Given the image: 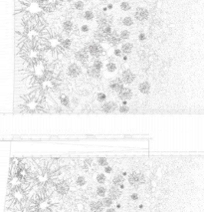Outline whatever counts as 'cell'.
<instances>
[{
	"mask_svg": "<svg viewBox=\"0 0 204 212\" xmlns=\"http://www.w3.org/2000/svg\"><path fill=\"white\" fill-rule=\"evenodd\" d=\"M116 109H118V104L114 102H107V103L104 102V104L102 105V107H101L102 112L106 113V114L113 113L116 110Z\"/></svg>",
	"mask_w": 204,
	"mask_h": 212,
	"instance_id": "9c48e42d",
	"label": "cell"
},
{
	"mask_svg": "<svg viewBox=\"0 0 204 212\" xmlns=\"http://www.w3.org/2000/svg\"><path fill=\"white\" fill-rule=\"evenodd\" d=\"M74 8L77 11H83L85 8V2L82 0H77L74 2Z\"/></svg>",
	"mask_w": 204,
	"mask_h": 212,
	"instance_id": "f1b7e54d",
	"label": "cell"
},
{
	"mask_svg": "<svg viewBox=\"0 0 204 212\" xmlns=\"http://www.w3.org/2000/svg\"><path fill=\"white\" fill-rule=\"evenodd\" d=\"M82 74V67L78 63H71L67 68V75L71 78H78Z\"/></svg>",
	"mask_w": 204,
	"mask_h": 212,
	"instance_id": "277c9868",
	"label": "cell"
},
{
	"mask_svg": "<svg viewBox=\"0 0 204 212\" xmlns=\"http://www.w3.org/2000/svg\"><path fill=\"white\" fill-rule=\"evenodd\" d=\"M75 59H76L78 62H80L82 65L86 66V64L89 62V59H90V54H89L87 48L83 47L82 49L75 52Z\"/></svg>",
	"mask_w": 204,
	"mask_h": 212,
	"instance_id": "7a4b0ae2",
	"label": "cell"
},
{
	"mask_svg": "<svg viewBox=\"0 0 204 212\" xmlns=\"http://www.w3.org/2000/svg\"><path fill=\"white\" fill-rule=\"evenodd\" d=\"M120 79L124 82V84H126V85H130V84L134 83V81L136 80V75L132 72L130 70L126 69V70H124L120 75Z\"/></svg>",
	"mask_w": 204,
	"mask_h": 212,
	"instance_id": "5b68a950",
	"label": "cell"
},
{
	"mask_svg": "<svg viewBox=\"0 0 204 212\" xmlns=\"http://www.w3.org/2000/svg\"><path fill=\"white\" fill-rule=\"evenodd\" d=\"M139 182H140V184H142L145 182V176H144V174L141 173V172L139 173Z\"/></svg>",
	"mask_w": 204,
	"mask_h": 212,
	"instance_id": "f35d334b",
	"label": "cell"
},
{
	"mask_svg": "<svg viewBox=\"0 0 204 212\" xmlns=\"http://www.w3.org/2000/svg\"><path fill=\"white\" fill-rule=\"evenodd\" d=\"M87 75L89 77L93 78V79H99L102 76V71L98 70V69L94 68L93 66H87Z\"/></svg>",
	"mask_w": 204,
	"mask_h": 212,
	"instance_id": "7c38bea8",
	"label": "cell"
},
{
	"mask_svg": "<svg viewBox=\"0 0 204 212\" xmlns=\"http://www.w3.org/2000/svg\"><path fill=\"white\" fill-rule=\"evenodd\" d=\"M70 190V186L66 181H62L56 185V191L60 195H66Z\"/></svg>",
	"mask_w": 204,
	"mask_h": 212,
	"instance_id": "30bf717a",
	"label": "cell"
},
{
	"mask_svg": "<svg viewBox=\"0 0 204 212\" xmlns=\"http://www.w3.org/2000/svg\"><path fill=\"white\" fill-rule=\"evenodd\" d=\"M120 38L122 39V41H126L130 38V30H126V29H124L120 32Z\"/></svg>",
	"mask_w": 204,
	"mask_h": 212,
	"instance_id": "4316f807",
	"label": "cell"
},
{
	"mask_svg": "<svg viewBox=\"0 0 204 212\" xmlns=\"http://www.w3.org/2000/svg\"><path fill=\"white\" fill-rule=\"evenodd\" d=\"M62 28H63L64 32L71 33L73 30H74V23H73V21H71L70 19L65 20L63 23H62Z\"/></svg>",
	"mask_w": 204,
	"mask_h": 212,
	"instance_id": "9a60e30c",
	"label": "cell"
},
{
	"mask_svg": "<svg viewBox=\"0 0 204 212\" xmlns=\"http://www.w3.org/2000/svg\"><path fill=\"white\" fill-rule=\"evenodd\" d=\"M110 88H111V90H113L114 92H116V93H120V92L124 88V82L122 81L120 78H116V79L111 81V83H110Z\"/></svg>",
	"mask_w": 204,
	"mask_h": 212,
	"instance_id": "ba28073f",
	"label": "cell"
},
{
	"mask_svg": "<svg viewBox=\"0 0 204 212\" xmlns=\"http://www.w3.org/2000/svg\"><path fill=\"white\" fill-rule=\"evenodd\" d=\"M76 183L78 186H84L87 183V180L84 176H78L76 179Z\"/></svg>",
	"mask_w": 204,
	"mask_h": 212,
	"instance_id": "4dcf8cb0",
	"label": "cell"
},
{
	"mask_svg": "<svg viewBox=\"0 0 204 212\" xmlns=\"http://www.w3.org/2000/svg\"><path fill=\"white\" fill-rule=\"evenodd\" d=\"M101 1H104V2H107L108 0H101Z\"/></svg>",
	"mask_w": 204,
	"mask_h": 212,
	"instance_id": "7bdbcfd3",
	"label": "cell"
},
{
	"mask_svg": "<svg viewBox=\"0 0 204 212\" xmlns=\"http://www.w3.org/2000/svg\"><path fill=\"white\" fill-rule=\"evenodd\" d=\"M60 103H61L62 106L69 107V105H70V99H69V97L67 95L62 94V95H60Z\"/></svg>",
	"mask_w": 204,
	"mask_h": 212,
	"instance_id": "83f0119b",
	"label": "cell"
},
{
	"mask_svg": "<svg viewBox=\"0 0 204 212\" xmlns=\"http://www.w3.org/2000/svg\"><path fill=\"white\" fill-rule=\"evenodd\" d=\"M130 198H132V200H137V199H138V195H137L136 193H132V194L130 195Z\"/></svg>",
	"mask_w": 204,
	"mask_h": 212,
	"instance_id": "ab89813d",
	"label": "cell"
},
{
	"mask_svg": "<svg viewBox=\"0 0 204 212\" xmlns=\"http://www.w3.org/2000/svg\"><path fill=\"white\" fill-rule=\"evenodd\" d=\"M118 94V99L122 101H128L132 98V91L128 88H124Z\"/></svg>",
	"mask_w": 204,
	"mask_h": 212,
	"instance_id": "8fae6325",
	"label": "cell"
},
{
	"mask_svg": "<svg viewBox=\"0 0 204 212\" xmlns=\"http://www.w3.org/2000/svg\"><path fill=\"white\" fill-rule=\"evenodd\" d=\"M85 47L88 50L89 54H90V57H93V58H100L103 55H105V53H106L103 45L97 41L89 42V43H87L86 45H85Z\"/></svg>",
	"mask_w": 204,
	"mask_h": 212,
	"instance_id": "6da1fadb",
	"label": "cell"
},
{
	"mask_svg": "<svg viewBox=\"0 0 204 212\" xmlns=\"http://www.w3.org/2000/svg\"><path fill=\"white\" fill-rule=\"evenodd\" d=\"M107 193L110 198H112L113 200H118L122 196V189L118 187V185H113L109 188Z\"/></svg>",
	"mask_w": 204,
	"mask_h": 212,
	"instance_id": "52a82bcc",
	"label": "cell"
},
{
	"mask_svg": "<svg viewBox=\"0 0 204 212\" xmlns=\"http://www.w3.org/2000/svg\"><path fill=\"white\" fill-rule=\"evenodd\" d=\"M107 8H108V9H109V10H111V9H113V4H108V6H107Z\"/></svg>",
	"mask_w": 204,
	"mask_h": 212,
	"instance_id": "60d3db41",
	"label": "cell"
},
{
	"mask_svg": "<svg viewBox=\"0 0 204 212\" xmlns=\"http://www.w3.org/2000/svg\"><path fill=\"white\" fill-rule=\"evenodd\" d=\"M95 17H96L95 13H94V11H92V10H86V11L83 13V18L87 21L94 20L95 19Z\"/></svg>",
	"mask_w": 204,
	"mask_h": 212,
	"instance_id": "7402d4cb",
	"label": "cell"
},
{
	"mask_svg": "<svg viewBox=\"0 0 204 212\" xmlns=\"http://www.w3.org/2000/svg\"><path fill=\"white\" fill-rule=\"evenodd\" d=\"M112 171H113V167L112 166H110L109 164L108 165H106L105 166V168H104V172H106V173H112Z\"/></svg>",
	"mask_w": 204,
	"mask_h": 212,
	"instance_id": "74e56055",
	"label": "cell"
},
{
	"mask_svg": "<svg viewBox=\"0 0 204 212\" xmlns=\"http://www.w3.org/2000/svg\"><path fill=\"white\" fill-rule=\"evenodd\" d=\"M60 46H61L63 49L65 50H68L71 48V46H72V40L70 38H65L63 39L61 42H60Z\"/></svg>",
	"mask_w": 204,
	"mask_h": 212,
	"instance_id": "d4e9b609",
	"label": "cell"
},
{
	"mask_svg": "<svg viewBox=\"0 0 204 212\" xmlns=\"http://www.w3.org/2000/svg\"><path fill=\"white\" fill-rule=\"evenodd\" d=\"M107 211H108V212H114V208H111V207H108V208H107Z\"/></svg>",
	"mask_w": 204,
	"mask_h": 212,
	"instance_id": "b9f144b4",
	"label": "cell"
},
{
	"mask_svg": "<svg viewBox=\"0 0 204 212\" xmlns=\"http://www.w3.org/2000/svg\"><path fill=\"white\" fill-rule=\"evenodd\" d=\"M114 57L120 58V57H122V55H124V54H122L120 48H114Z\"/></svg>",
	"mask_w": 204,
	"mask_h": 212,
	"instance_id": "836d02e7",
	"label": "cell"
},
{
	"mask_svg": "<svg viewBox=\"0 0 204 212\" xmlns=\"http://www.w3.org/2000/svg\"><path fill=\"white\" fill-rule=\"evenodd\" d=\"M124 182V176L122 174H116L113 178V184L114 185H120V183Z\"/></svg>",
	"mask_w": 204,
	"mask_h": 212,
	"instance_id": "603a6c76",
	"label": "cell"
},
{
	"mask_svg": "<svg viewBox=\"0 0 204 212\" xmlns=\"http://www.w3.org/2000/svg\"><path fill=\"white\" fill-rule=\"evenodd\" d=\"M134 16L136 20L139 21V22H143L149 18V11L148 9L144 7H137L134 13Z\"/></svg>",
	"mask_w": 204,
	"mask_h": 212,
	"instance_id": "3957f363",
	"label": "cell"
},
{
	"mask_svg": "<svg viewBox=\"0 0 204 212\" xmlns=\"http://www.w3.org/2000/svg\"><path fill=\"white\" fill-rule=\"evenodd\" d=\"M80 31L82 33H88L90 31V26L88 24H83L80 28Z\"/></svg>",
	"mask_w": 204,
	"mask_h": 212,
	"instance_id": "d590c367",
	"label": "cell"
},
{
	"mask_svg": "<svg viewBox=\"0 0 204 212\" xmlns=\"http://www.w3.org/2000/svg\"><path fill=\"white\" fill-rule=\"evenodd\" d=\"M107 191H108L107 188H106L103 184H101V185H99L96 188V193H97V195L100 197H105L106 194H107Z\"/></svg>",
	"mask_w": 204,
	"mask_h": 212,
	"instance_id": "44dd1931",
	"label": "cell"
},
{
	"mask_svg": "<svg viewBox=\"0 0 204 212\" xmlns=\"http://www.w3.org/2000/svg\"><path fill=\"white\" fill-rule=\"evenodd\" d=\"M97 101L100 103H104L107 101V95H106L105 93H103V92H101V93H98L97 95Z\"/></svg>",
	"mask_w": 204,
	"mask_h": 212,
	"instance_id": "1f68e13d",
	"label": "cell"
},
{
	"mask_svg": "<svg viewBox=\"0 0 204 212\" xmlns=\"http://www.w3.org/2000/svg\"><path fill=\"white\" fill-rule=\"evenodd\" d=\"M96 180H97L98 183L100 184H104L106 181H107V177H106L105 173H99L96 177Z\"/></svg>",
	"mask_w": 204,
	"mask_h": 212,
	"instance_id": "f546056e",
	"label": "cell"
},
{
	"mask_svg": "<svg viewBox=\"0 0 204 212\" xmlns=\"http://www.w3.org/2000/svg\"><path fill=\"white\" fill-rule=\"evenodd\" d=\"M92 66H93L94 68L98 69V70L102 71L104 68V63L100 58H95V60L92 62Z\"/></svg>",
	"mask_w": 204,
	"mask_h": 212,
	"instance_id": "ffe728a7",
	"label": "cell"
},
{
	"mask_svg": "<svg viewBox=\"0 0 204 212\" xmlns=\"http://www.w3.org/2000/svg\"><path fill=\"white\" fill-rule=\"evenodd\" d=\"M120 50H122V54H124V55H130L132 52V50H134V44L130 43V42H124L120 46Z\"/></svg>",
	"mask_w": 204,
	"mask_h": 212,
	"instance_id": "5bb4252c",
	"label": "cell"
},
{
	"mask_svg": "<svg viewBox=\"0 0 204 212\" xmlns=\"http://www.w3.org/2000/svg\"><path fill=\"white\" fill-rule=\"evenodd\" d=\"M113 199L110 198V197H102V205H103V207H106V208H108V207H111L112 205H113Z\"/></svg>",
	"mask_w": 204,
	"mask_h": 212,
	"instance_id": "484cf974",
	"label": "cell"
},
{
	"mask_svg": "<svg viewBox=\"0 0 204 212\" xmlns=\"http://www.w3.org/2000/svg\"><path fill=\"white\" fill-rule=\"evenodd\" d=\"M128 111H130V108H128L126 105H122V106H120V108H118V112L122 113V114H126Z\"/></svg>",
	"mask_w": 204,
	"mask_h": 212,
	"instance_id": "e575fe53",
	"label": "cell"
},
{
	"mask_svg": "<svg viewBox=\"0 0 204 212\" xmlns=\"http://www.w3.org/2000/svg\"><path fill=\"white\" fill-rule=\"evenodd\" d=\"M138 40L140 42H143V41H145V40H146V35H145L144 32L139 33V34H138Z\"/></svg>",
	"mask_w": 204,
	"mask_h": 212,
	"instance_id": "8d00e7d4",
	"label": "cell"
},
{
	"mask_svg": "<svg viewBox=\"0 0 204 212\" xmlns=\"http://www.w3.org/2000/svg\"><path fill=\"white\" fill-rule=\"evenodd\" d=\"M122 24L124 25V26H126V27L132 26V25L134 24V18H132V16H126V17H124L122 19Z\"/></svg>",
	"mask_w": 204,
	"mask_h": 212,
	"instance_id": "ac0fdd59",
	"label": "cell"
},
{
	"mask_svg": "<svg viewBox=\"0 0 204 212\" xmlns=\"http://www.w3.org/2000/svg\"><path fill=\"white\" fill-rule=\"evenodd\" d=\"M106 42H107L109 45L111 46H118V44L122 42V39L120 38V35H118V33L116 32V31H114L111 33L110 35H108L107 36V39H106Z\"/></svg>",
	"mask_w": 204,
	"mask_h": 212,
	"instance_id": "8992f818",
	"label": "cell"
},
{
	"mask_svg": "<svg viewBox=\"0 0 204 212\" xmlns=\"http://www.w3.org/2000/svg\"><path fill=\"white\" fill-rule=\"evenodd\" d=\"M106 70L109 73H114L118 71V65L114 62H108L106 65Z\"/></svg>",
	"mask_w": 204,
	"mask_h": 212,
	"instance_id": "d6986e66",
	"label": "cell"
},
{
	"mask_svg": "<svg viewBox=\"0 0 204 212\" xmlns=\"http://www.w3.org/2000/svg\"><path fill=\"white\" fill-rule=\"evenodd\" d=\"M98 164L100 166H106V165H108V159L106 157H99L98 158Z\"/></svg>",
	"mask_w": 204,
	"mask_h": 212,
	"instance_id": "d6a6232c",
	"label": "cell"
},
{
	"mask_svg": "<svg viewBox=\"0 0 204 212\" xmlns=\"http://www.w3.org/2000/svg\"><path fill=\"white\" fill-rule=\"evenodd\" d=\"M90 209L92 211H103L104 207L102 205L101 200L100 201H91L90 202Z\"/></svg>",
	"mask_w": 204,
	"mask_h": 212,
	"instance_id": "e0dca14e",
	"label": "cell"
},
{
	"mask_svg": "<svg viewBox=\"0 0 204 212\" xmlns=\"http://www.w3.org/2000/svg\"><path fill=\"white\" fill-rule=\"evenodd\" d=\"M138 90L141 94L147 95V94H149V92H150V84H149L148 82H142V83L139 84Z\"/></svg>",
	"mask_w": 204,
	"mask_h": 212,
	"instance_id": "2e32d148",
	"label": "cell"
},
{
	"mask_svg": "<svg viewBox=\"0 0 204 212\" xmlns=\"http://www.w3.org/2000/svg\"><path fill=\"white\" fill-rule=\"evenodd\" d=\"M120 10L126 12V11H130V10L132 9V5H130V3L128 0H122L120 4Z\"/></svg>",
	"mask_w": 204,
	"mask_h": 212,
	"instance_id": "cb8c5ba5",
	"label": "cell"
},
{
	"mask_svg": "<svg viewBox=\"0 0 204 212\" xmlns=\"http://www.w3.org/2000/svg\"><path fill=\"white\" fill-rule=\"evenodd\" d=\"M128 183L132 186L139 185L140 184V182H139V173L134 172V171L130 173V176H128Z\"/></svg>",
	"mask_w": 204,
	"mask_h": 212,
	"instance_id": "4fadbf2b",
	"label": "cell"
}]
</instances>
